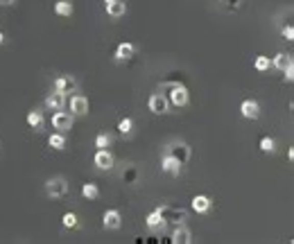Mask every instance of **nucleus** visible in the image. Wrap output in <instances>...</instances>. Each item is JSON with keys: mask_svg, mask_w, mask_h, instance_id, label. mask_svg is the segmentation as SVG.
<instances>
[{"mask_svg": "<svg viewBox=\"0 0 294 244\" xmlns=\"http://www.w3.org/2000/svg\"><path fill=\"white\" fill-rule=\"evenodd\" d=\"M61 224H64L66 228H75L77 226V215L75 212H66V215L61 217Z\"/></svg>", "mask_w": 294, "mask_h": 244, "instance_id": "nucleus-30", "label": "nucleus"}, {"mask_svg": "<svg viewBox=\"0 0 294 244\" xmlns=\"http://www.w3.org/2000/svg\"><path fill=\"white\" fill-rule=\"evenodd\" d=\"M156 210L161 212V217H163L165 224H181V222H186V217H188V210L172 208V206H159Z\"/></svg>", "mask_w": 294, "mask_h": 244, "instance_id": "nucleus-4", "label": "nucleus"}, {"mask_svg": "<svg viewBox=\"0 0 294 244\" xmlns=\"http://www.w3.org/2000/svg\"><path fill=\"white\" fill-rule=\"evenodd\" d=\"M55 91L64 93V95H68V93H75L77 91V79L70 75H61L55 79Z\"/></svg>", "mask_w": 294, "mask_h": 244, "instance_id": "nucleus-7", "label": "nucleus"}, {"mask_svg": "<svg viewBox=\"0 0 294 244\" xmlns=\"http://www.w3.org/2000/svg\"><path fill=\"white\" fill-rule=\"evenodd\" d=\"M172 242H175V244H190V242H192V233H190V228H186V226L177 224V228L172 231Z\"/></svg>", "mask_w": 294, "mask_h": 244, "instance_id": "nucleus-15", "label": "nucleus"}, {"mask_svg": "<svg viewBox=\"0 0 294 244\" xmlns=\"http://www.w3.org/2000/svg\"><path fill=\"white\" fill-rule=\"evenodd\" d=\"M3 43H5V34L0 32V45H3Z\"/></svg>", "mask_w": 294, "mask_h": 244, "instance_id": "nucleus-34", "label": "nucleus"}, {"mask_svg": "<svg viewBox=\"0 0 294 244\" xmlns=\"http://www.w3.org/2000/svg\"><path fill=\"white\" fill-rule=\"evenodd\" d=\"M107 14L111 18H120V16H125L127 14V5L122 3V0H113V3H109L107 5Z\"/></svg>", "mask_w": 294, "mask_h": 244, "instance_id": "nucleus-18", "label": "nucleus"}, {"mask_svg": "<svg viewBox=\"0 0 294 244\" xmlns=\"http://www.w3.org/2000/svg\"><path fill=\"white\" fill-rule=\"evenodd\" d=\"M120 179L127 185H136L140 181V170L136 168V165H127V168H122V172H120Z\"/></svg>", "mask_w": 294, "mask_h": 244, "instance_id": "nucleus-16", "label": "nucleus"}, {"mask_svg": "<svg viewBox=\"0 0 294 244\" xmlns=\"http://www.w3.org/2000/svg\"><path fill=\"white\" fill-rule=\"evenodd\" d=\"M290 64H292V57H290V55H283V52H278L274 59H272V66H274V68H278V70H285Z\"/></svg>", "mask_w": 294, "mask_h": 244, "instance_id": "nucleus-21", "label": "nucleus"}, {"mask_svg": "<svg viewBox=\"0 0 294 244\" xmlns=\"http://www.w3.org/2000/svg\"><path fill=\"white\" fill-rule=\"evenodd\" d=\"M254 68L258 70V72H265V70H270L272 68V59H267L265 55H258L254 59Z\"/></svg>", "mask_w": 294, "mask_h": 244, "instance_id": "nucleus-23", "label": "nucleus"}, {"mask_svg": "<svg viewBox=\"0 0 294 244\" xmlns=\"http://www.w3.org/2000/svg\"><path fill=\"white\" fill-rule=\"evenodd\" d=\"M102 226L109 228V231H118V228L122 226V215H120L118 210H107L102 215Z\"/></svg>", "mask_w": 294, "mask_h": 244, "instance_id": "nucleus-10", "label": "nucleus"}, {"mask_svg": "<svg viewBox=\"0 0 294 244\" xmlns=\"http://www.w3.org/2000/svg\"><path fill=\"white\" fill-rule=\"evenodd\" d=\"M28 124H30V127H34V129H41V127H43V113H41L39 109L30 111L28 113Z\"/></svg>", "mask_w": 294, "mask_h": 244, "instance_id": "nucleus-22", "label": "nucleus"}, {"mask_svg": "<svg viewBox=\"0 0 294 244\" xmlns=\"http://www.w3.org/2000/svg\"><path fill=\"white\" fill-rule=\"evenodd\" d=\"M145 222H147V228H152V231H156V228H163V226H165V222H163V217H161L159 210L150 212Z\"/></svg>", "mask_w": 294, "mask_h": 244, "instance_id": "nucleus-20", "label": "nucleus"}, {"mask_svg": "<svg viewBox=\"0 0 294 244\" xmlns=\"http://www.w3.org/2000/svg\"><path fill=\"white\" fill-rule=\"evenodd\" d=\"M136 52V48H134V43H129V41H122V43L115 48V55H113V59L115 61H129L131 57H134Z\"/></svg>", "mask_w": 294, "mask_h": 244, "instance_id": "nucleus-13", "label": "nucleus"}, {"mask_svg": "<svg viewBox=\"0 0 294 244\" xmlns=\"http://www.w3.org/2000/svg\"><path fill=\"white\" fill-rule=\"evenodd\" d=\"M131 129H134V120H131V118H122V120L118 122V131L125 133V136H129Z\"/></svg>", "mask_w": 294, "mask_h": 244, "instance_id": "nucleus-27", "label": "nucleus"}, {"mask_svg": "<svg viewBox=\"0 0 294 244\" xmlns=\"http://www.w3.org/2000/svg\"><path fill=\"white\" fill-rule=\"evenodd\" d=\"M82 195L86 197V199H97V197H100L97 183H84L82 185Z\"/></svg>", "mask_w": 294, "mask_h": 244, "instance_id": "nucleus-24", "label": "nucleus"}, {"mask_svg": "<svg viewBox=\"0 0 294 244\" xmlns=\"http://www.w3.org/2000/svg\"><path fill=\"white\" fill-rule=\"evenodd\" d=\"M45 106L52 109V111H61L66 106V95L59 91H52L48 97H45Z\"/></svg>", "mask_w": 294, "mask_h": 244, "instance_id": "nucleus-14", "label": "nucleus"}, {"mask_svg": "<svg viewBox=\"0 0 294 244\" xmlns=\"http://www.w3.org/2000/svg\"><path fill=\"white\" fill-rule=\"evenodd\" d=\"M70 113L72 116H88V100L84 95L70 97Z\"/></svg>", "mask_w": 294, "mask_h": 244, "instance_id": "nucleus-11", "label": "nucleus"}, {"mask_svg": "<svg viewBox=\"0 0 294 244\" xmlns=\"http://www.w3.org/2000/svg\"><path fill=\"white\" fill-rule=\"evenodd\" d=\"M159 93H163L167 97V102L175 106H186L190 95H188V88L179 84V82H161L159 84Z\"/></svg>", "mask_w": 294, "mask_h": 244, "instance_id": "nucleus-1", "label": "nucleus"}, {"mask_svg": "<svg viewBox=\"0 0 294 244\" xmlns=\"http://www.w3.org/2000/svg\"><path fill=\"white\" fill-rule=\"evenodd\" d=\"M281 34L285 36L287 41H292V39H294V28H292L290 23H287V25H283V28H281Z\"/></svg>", "mask_w": 294, "mask_h": 244, "instance_id": "nucleus-31", "label": "nucleus"}, {"mask_svg": "<svg viewBox=\"0 0 294 244\" xmlns=\"http://www.w3.org/2000/svg\"><path fill=\"white\" fill-rule=\"evenodd\" d=\"M68 190H70V185H68V181L64 176H55V179H50L48 183H45V192H48V197H52V199L66 197Z\"/></svg>", "mask_w": 294, "mask_h": 244, "instance_id": "nucleus-3", "label": "nucleus"}, {"mask_svg": "<svg viewBox=\"0 0 294 244\" xmlns=\"http://www.w3.org/2000/svg\"><path fill=\"white\" fill-rule=\"evenodd\" d=\"M161 170L167 174H172V176H179L183 172V165L177 158H172L170 154H163V158H161Z\"/></svg>", "mask_w": 294, "mask_h": 244, "instance_id": "nucleus-9", "label": "nucleus"}, {"mask_svg": "<svg viewBox=\"0 0 294 244\" xmlns=\"http://www.w3.org/2000/svg\"><path fill=\"white\" fill-rule=\"evenodd\" d=\"M55 14H57V16L68 18L72 14V0H57V3H55Z\"/></svg>", "mask_w": 294, "mask_h": 244, "instance_id": "nucleus-19", "label": "nucleus"}, {"mask_svg": "<svg viewBox=\"0 0 294 244\" xmlns=\"http://www.w3.org/2000/svg\"><path fill=\"white\" fill-rule=\"evenodd\" d=\"M163 154H170V156L177 158L181 165H188V160L192 156V149H190V145L183 143V140H170L163 147Z\"/></svg>", "mask_w": 294, "mask_h": 244, "instance_id": "nucleus-2", "label": "nucleus"}, {"mask_svg": "<svg viewBox=\"0 0 294 244\" xmlns=\"http://www.w3.org/2000/svg\"><path fill=\"white\" fill-rule=\"evenodd\" d=\"M274 147H276L274 138H270V136L260 138V149H262V152H265V154H272V152H274Z\"/></svg>", "mask_w": 294, "mask_h": 244, "instance_id": "nucleus-29", "label": "nucleus"}, {"mask_svg": "<svg viewBox=\"0 0 294 244\" xmlns=\"http://www.w3.org/2000/svg\"><path fill=\"white\" fill-rule=\"evenodd\" d=\"M109 3H113V0H104V5H109Z\"/></svg>", "mask_w": 294, "mask_h": 244, "instance_id": "nucleus-35", "label": "nucleus"}, {"mask_svg": "<svg viewBox=\"0 0 294 244\" xmlns=\"http://www.w3.org/2000/svg\"><path fill=\"white\" fill-rule=\"evenodd\" d=\"M211 206H213V201L208 199L206 195L192 197V210H195V212H208V210H211Z\"/></svg>", "mask_w": 294, "mask_h": 244, "instance_id": "nucleus-17", "label": "nucleus"}, {"mask_svg": "<svg viewBox=\"0 0 294 244\" xmlns=\"http://www.w3.org/2000/svg\"><path fill=\"white\" fill-rule=\"evenodd\" d=\"M147 109H150L152 113H156V116H165L167 109H170V102H167V97L163 93L156 91L154 95H150V100H147Z\"/></svg>", "mask_w": 294, "mask_h": 244, "instance_id": "nucleus-5", "label": "nucleus"}, {"mask_svg": "<svg viewBox=\"0 0 294 244\" xmlns=\"http://www.w3.org/2000/svg\"><path fill=\"white\" fill-rule=\"evenodd\" d=\"M283 72H285V82H292V79H294V66H292V64L287 66V68L283 70Z\"/></svg>", "mask_w": 294, "mask_h": 244, "instance_id": "nucleus-32", "label": "nucleus"}, {"mask_svg": "<svg viewBox=\"0 0 294 244\" xmlns=\"http://www.w3.org/2000/svg\"><path fill=\"white\" fill-rule=\"evenodd\" d=\"M219 5H222V9H227V12H238L240 7H242V0H217Z\"/></svg>", "mask_w": 294, "mask_h": 244, "instance_id": "nucleus-26", "label": "nucleus"}, {"mask_svg": "<svg viewBox=\"0 0 294 244\" xmlns=\"http://www.w3.org/2000/svg\"><path fill=\"white\" fill-rule=\"evenodd\" d=\"M72 113H64V111H57L55 116H52V127L57 129V131H70L72 129Z\"/></svg>", "mask_w": 294, "mask_h": 244, "instance_id": "nucleus-6", "label": "nucleus"}, {"mask_svg": "<svg viewBox=\"0 0 294 244\" xmlns=\"http://www.w3.org/2000/svg\"><path fill=\"white\" fill-rule=\"evenodd\" d=\"M240 113H242V118H247V120H258L260 104L256 100H244L242 104H240Z\"/></svg>", "mask_w": 294, "mask_h": 244, "instance_id": "nucleus-8", "label": "nucleus"}, {"mask_svg": "<svg viewBox=\"0 0 294 244\" xmlns=\"http://www.w3.org/2000/svg\"><path fill=\"white\" fill-rule=\"evenodd\" d=\"M48 145L52 149H64L66 147V138L64 133H52V136L48 138Z\"/></svg>", "mask_w": 294, "mask_h": 244, "instance_id": "nucleus-25", "label": "nucleus"}, {"mask_svg": "<svg viewBox=\"0 0 294 244\" xmlns=\"http://www.w3.org/2000/svg\"><path fill=\"white\" fill-rule=\"evenodd\" d=\"M16 0H0V7H9V5H14Z\"/></svg>", "mask_w": 294, "mask_h": 244, "instance_id": "nucleus-33", "label": "nucleus"}, {"mask_svg": "<svg viewBox=\"0 0 294 244\" xmlns=\"http://www.w3.org/2000/svg\"><path fill=\"white\" fill-rule=\"evenodd\" d=\"M109 145H111V136H109V133H97L95 147L97 149H109Z\"/></svg>", "mask_w": 294, "mask_h": 244, "instance_id": "nucleus-28", "label": "nucleus"}, {"mask_svg": "<svg viewBox=\"0 0 294 244\" xmlns=\"http://www.w3.org/2000/svg\"><path fill=\"white\" fill-rule=\"evenodd\" d=\"M93 163H95V168H100V170H111L113 168V156L107 152V149H97L95 156H93Z\"/></svg>", "mask_w": 294, "mask_h": 244, "instance_id": "nucleus-12", "label": "nucleus"}]
</instances>
